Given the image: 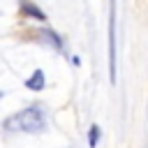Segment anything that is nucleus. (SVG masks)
<instances>
[{"label":"nucleus","mask_w":148,"mask_h":148,"mask_svg":"<svg viewBox=\"0 0 148 148\" xmlns=\"http://www.w3.org/2000/svg\"><path fill=\"white\" fill-rule=\"evenodd\" d=\"M0 97H2V92H0Z\"/></svg>","instance_id":"obj_7"},{"label":"nucleus","mask_w":148,"mask_h":148,"mask_svg":"<svg viewBox=\"0 0 148 148\" xmlns=\"http://www.w3.org/2000/svg\"><path fill=\"white\" fill-rule=\"evenodd\" d=\"M2 127L12 130V132H42L46 127V118L37 106H30V109H23V111L5 118Z\"/></svg>","instance_id":"obj_1"},{"label":"nucleus","mask_w":148,"mask_h":148,"mask_svg":"<svg viewBox=\"0 0 148 148\" xmlns=\"http://www.w3.org/2000/svg\"><path fill=\"white\" fill-rule=\"evenodd\" d=\"M109 79L116 83V0L109 5Z\"/></svg>","instance_id":"obj_2"},{"label":"nucleus","mask_w":148,"mask_h":148,"mask_svg":"<svg viewBox=\"0 0 148 148\" xmlns=\"http://www.w3.org/2000/svg\"><path fill=\"white\" fill-rule=\"evenodd\" d=\"M44 86H46V76H44V72H42V69H35V72H32V76H28V79H25V88H28V90L39 92V90H44Z\"/></svg>","instance_id":"obj_3"},{"label":"nucleus","mask_w":148,"mask_h":148,"mask_svg":"<svg viewBox=\"0 0 148 148\" xmlns=\"http://www.w3.org/2000/svg\"><path fill=\"white\" fill-rule=\"evenodd\" d=\"M42 35H44V37H46V39H49V42H51L56 49H60V39H58V35H56V32H51V30H44Z\"/></svg>","instance_id":"obj_6"},{"label":"nucleus","mask_w":148,"mask_h":148,"mask_svg":"<svg viewBox=\"0 0 148 148\" xmlns=\"http://www.w3.org/2000/svg\"><path fill=\"white\" fill-rule=\"evenodd\" d=\"M21 7H23V12L28 14V16H32V18H37V21H46V14L39 9V7H35L32 2H28V0H23L21 2Z\"/></svg>","instance_id":"obj_4"},{"label":"nucleus","mask_w":148,"mask_h":148,"mask_svg":"<svg viewBox=\"0 0 148 148\" xmlns=\"http://www.w3.org/2000/svg\"><path fill=\"white\" fill-rule=\"evenodd\" d=\"M97 141H99V127L92 125L90 132H88V143H90V146H97Z\"/></svg>","instance_id":"obj_5"}]
</instances>
